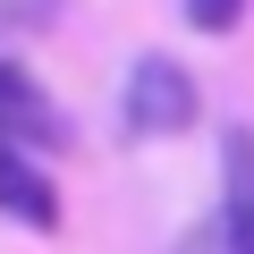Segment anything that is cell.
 Segmentation results:
<instances>
[{
	"mask_svg": "<svg viewBox=\"0 0 254 254\" xmlns=\"http://www.w3.org/2000/svg\"><path fill=\"white\" fill-rule=\"evenodd\" d=\"M195 110H203V93L170 51H144L127 68V102H119L127 136H178V127H195Z\"/></svg>",
	"mask_w": 254,
	"mask_h": 254,
	"instance_id": "obj_1",
	"label": "cell"
},
{
	"mask_svg": "<svg viewBox=\"0 0 254 254\" xmlns=\"http://www.w3.org/2000/svg\"><path fill=\"white\" fill-rule=\"evenodd\" d=\"M0 212L26 220L34 237H51V229H60V187L43 178L34 144H17V136H0Z\"/></svg>",
	"mask_w": 254,
	"mask_h": 254,
	"instance_id": "obj_2",
	"label": "cell"
},
{
	"mask_svg": "<svg viewBox=\"0 0 254 254\" xmlns=\"http://www.w3.org/2000/svg\"><path fill=\"white\" fill-rule=\"evenodd\" d=\"M237 17H246V0H187L195 34H237Z\"/></svg>",
	"mask_w": 254,
	"mask_h": 254,
	"instance_id": "obj_5",
	"label": "cell"
},
{
	"mask_svg": "<svg viewBox=\"0 0 254 254\" xmlns=\"http://www.w3.org/2000/svg\"><path fill=\"white\" fill-rule=\"evenodd\" d=\"M220 254H254V136H220Z\"/></svg>",
	"mask_w": 254,
	"mask_h": 254,
	"instance_id": "obj_3",
	"label": "cell"
},
{
	"mask_svg": "<svg viewBox=\"0 0 254 254\" xmlns=\"http://www.w3.org/2000/svg\"><path fill=\"white\" fill-rule=\"evenodd\" d=\"M0 136H17V144H68V119L51 110V93L17 68V60H0Z\"/></svg>",
	"mask_w": 254,
	"mask_h": 254,
	"instance_id": "obj_4",
	"label": "cell"
}]
</instances>
